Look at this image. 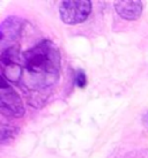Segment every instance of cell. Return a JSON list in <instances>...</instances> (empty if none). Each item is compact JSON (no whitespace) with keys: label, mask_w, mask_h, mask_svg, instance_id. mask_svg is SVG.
<instances>
[{"label":"cell","mask_w":148,"mask_h":158,"mask_svg":"<svg viewBox=\"0 0 148 158\" xmlns=\"http://www.w3.org/2000/svg\"><path fill=\"white\" fill-rule=\"evenodd\" d=\"M74 83L76 84L79 88H85L86 87L87 80H86V75L82 70H78V73L75 75V79H74Z\"/></svg>","instance_id":"obj_5"},{"label":"cell","mask_w":148,"mask_h":158,"mask_svg":"<svg viewBox=\"0 0 148 158\" xmlns=\"http://www.w3.org/2000/svg\"><path fill=\"white\" fill-rule=\"evenodd\" d=\"M115 8L117 13L125 20H137L142 13V2L138 0H123L116 1Z\"/></svg>","instance_id":"obj_4"},{"label":"cell","mask_w":148,"mask_h":158,"mask_svg":"<svg viewBox=\"0 0 148 158\" xmlns=\"http://www.w3.org/2000/svg\"><path fill=\"white\" fill-rule=\"evenodd\" d=\"M90 10L92 2L89 0H66L61 2L59 13L63 22L79 24L87 20Z\"/></svg>","instance_id":"obj_2"},{"label":"cell","mask_w":148,"mask_h":158,"mask_svg":"<svg viewBox=\"0 0 148 158\" xmlns=\"http://www.w3.org/2000/svg\"><path fill=\"white\" fill-rule=\"evenodd\" d=\"M24 68L35 85H52L59 76L60 56L52 42L43 40L23 54Z\"/></svg>","instance_id":"obj_1"},{"label":"cell","mask_w":148,"mask_h":158,"mask_svg":"<svg viewBox=\"0 0 148 158\" xmlns=\"http://www.w3.org/2000/svg\"><path fill=\"white\" fill-rule=\"evenodd\" d=\"M144 123H145V126L148 128V112L146 114H145V117H144Z\"/></svg>","instance_id":"obj_6"},{"label":"cell","mask_w":148,"mask_h":158,"mask_svg":"<svg viewBox=\"0 0 148 158\" xmlns=\"http://www.w3.org/2000/svg\"><path fill=\"white\" fill-rule=\"evenodd\" d=\"M0 109L1 112L6 115H11L14 118L22 117L24 113V107L18 92L15 91L4 76H1V90H0Z\"/></svg>","instance_id":"obj_3"}]
</instances>
